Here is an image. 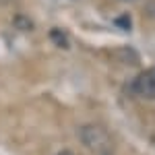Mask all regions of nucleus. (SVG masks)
I'll list each match as a JSON object with an SVG mask.
<instances>
[{
  "label": "nucleus",
  "instance_id": "nucleus-1",
  "mask_svg": "<svg viewBox=\"0 0 155 155\" xmlns=\"http://www.w3.org/2000/svg\"><path fill=\"white\" fill-rule=\"evenodd\" d=\"M81 143L91 151L93 155H112L114 153V143L107 130L99 124H85L79 128Z\"/></svg>",
  "mask_w": 155,
  "mask_h": 155
},
{
  "label": "nucleus",
  "instance_id": "nucleus-2",
  "mask_svg": "<svg viewBox=\"0 0 155 155\" xmlns=\"http://www.w3.org/2000/svg\"><path fill=\"white\" fill-rule=\"evenodd\" d=\"M134 91L145 99H155V71L141 72L134 79Z\"/></svg>",
  "mask_w": 155,
  "mask_h": 155
},
{
  "label": "nucleus",
  "instance_id": "nucleus-3",
  "mask_svg": "<svg viewBox=\"0 0 155 155\" xmlns=\"http://www.w3.org/2000/svg\"><path fill=\"white\" fill-rule=\"evenodd\" d=\"M50 39L58 46V48H64V50H68L71 48V41H68V35L62 31V29H52L50 31Z\"/></svg>",
  "mask_w": 155,
  "mask_h": 155
},
{
  "label": "nucleus",
  "instance_id": "nucleus-4",
  "mask_svg": "<svg viewBox=\"0 0 155 155\" xmlns=\"http://www.w3.org/2000/svg\"><path fill=\"white\" fill-rule=\"evenodd\" d=\"M12 25H15L19 31H31V29H33V21H31L29 17H25V15H17V17L12 19Z\"/></svg>",
  "mask_w": 155,
  "mask_h": 155
},
{
  "label": "nucleus",
  "instance_id": "nucleus-5",
  "mask_svg": "<svg viewBox=\"0 0 155 155\" xmlns=\"http://www.w3.org/2000/svg\"><path fill=\"white\" fill-rule=\"evenodd\" d=\"M116 25H118V27H122V29H124V31H128V29H130V17H128V15H122V17H118V19H116Z\"/></svg>",
  "mask_w": 155,
  "mask_h": 155
},
{
  "label": "nucleus",
  "instance_id": "nucleus-6",
  "mask_svg": "<svg viewBox=\"0 0 155 155\" xmlns=\"http://www.w3.org/2000/svg\"><path fill=\"white\" fill-rule=\"evenodd\" d=\"M58 155H74V153H72V151H68V149H64V151H60Z\"/></svg>",
  "mask_w": 155,
  "mask_h": 155
},
{
  "label": "nucleus",
  "instance_id": "nucleus-7",
  "mask_svg": "<svg viewBox=\"0 0 155 155\" xmlns=\"http://www.w3.org/2000/svg\"><path fill=\"white\" fill-rule=\"evenodd\" d=\"M15 0H0V4H12Z\"/></svg>",
  "mask_w": 155,
  "mask_h": 155
}]
</instances>
